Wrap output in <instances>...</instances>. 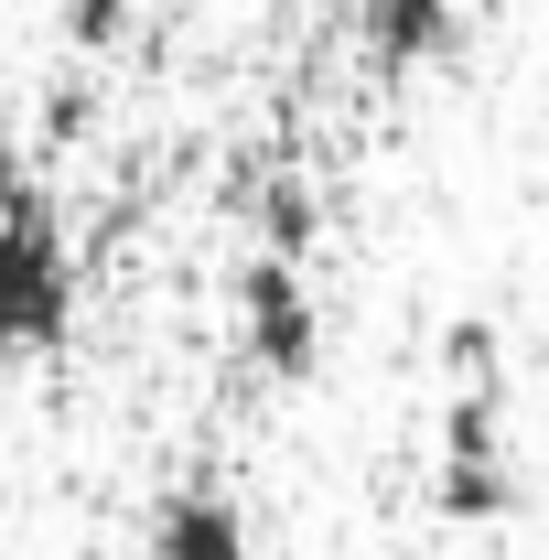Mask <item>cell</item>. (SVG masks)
Instances as JSON below:
<instances>
[{"instance_id":"cell-1","label":"cell","mask_w":549,"mask_h":560,"mask_svg":"<svg viewBox=\"0 0 549 560\" xmlns=\"http://www.w3.org/2000/svg\"><path fill=\"white\" fill-rule=\"evenodd\" d=\"M75 335V237L44 195L0 206V355H55Z\"/></svg>"},{"instance_id":"cell-2","label":"cell","mask_w":549,"mask_h":560,"mask_svg":"<svg viewBox=\"0 0 549 560\" xmlns=\"http://www.w3.org/2000/svg\"><path fill=\"white\" fill-rule=\"evenodd\" d=\"M431 506H442L453 528H506V517H517V464H506V410H495V388H453Z\"/></svg>"},{"instance_id":"cell-3","label":"cell","mask_w":549,"mask_h":560,"mask_svg":"<svg viewBox=\"0 0 549 560\" xmlns=\"http://www.w3.org/2000/svg\"><path fill=\"white\" fill-rule=\"evenodd\" d=\"M237 346H248V366H270L280 388H302V377L324 366V302H313L302 259L259 248V259L237 270Z\"/></svg>"},{"instance_id":"cell-4","label":"cell","mask_w":549,"mask_h":560,"mask_svg":"<svg viewBox=\"0 0 549 560\" xmlns=\"http://www.w3.org/2000/svg\"><path fill=\"white\" fill-rule=\"evenodd\" d=\"M140 550L151 560H259V528H248V506H237L226 486H173L162 506H151Z\"/></svg>"},{"instance_id":"cell-5","label":"cell","mask_w":549,"mask_h":560,"mask_svg":"<svg viewBox=\"0 0 549 560\" xmlns=\"http://www.w3.org/2000/svg\"><path fill=\"white\" fill-rule=\"evenodd\" d=\"M355 44H366V66H388V75L442 66L464 44V0H355Z\"/></svg>"},{"instance_id":"cell-6","label":"cell","mask_w":549,"mask_h":560,"mask_svg":"<svg viewBox=\"0 0 549 560\" xmlns=\"http://www.w3.org/2000/svg\"><path fill=\"white\" fill-rule=\"evenodd\" d=\"M248 226H259V248H280V259H313L324 206H313L302 184H259V195H248Z\"/></svg>"},{"instance_id":"cell-7","label":"cell","mask_w":549,"mask_h":560,"mask_svg":"<svg viewBox=\"0 0 549 560\" xmlns=\"http://www.w3.org/2000/svg\"><path fill=\"white\" fill-rule=\"evenodd\" d=\"M86 130H97V97H86V86H55V97H44V140H55V151H75Z\"/></svg>"},{"instance_id":"cell-8","label":"cell","mask_w":549,"mask_h":560,"mask_svg":"<svg viewBox=\"0 0 549 560\" xmlns=\"http://www.w3.org/2000/svg\"><path fill=\"white\" fill-rule=\"evenodd\" d=\"M453 388H495V335H484V324H453Z\"/></svg>"},{"instance_id":"cell-9","label":"cell","mask_w":549,"mask_h":560,"mask_svg":"<svg viewBox=\"0 0 549 560\" xmlns=\"http://www.w3.org/2000/svg\"><path fill=\"white\" fill-rule=\"evenodd\" d=\"M66 33L86 44V55H97V44H119V33H130V0H66Z\"/></svg>"},{"instance_id":"cell-10","label":"cell","mask_w":549,"mask_h":560,"mask_svg":"<svg viewBox=\"0 0 549 560\" xmlns=\"http://www.w3.org/2000/svg\"><path fill=\"white\" fill-rule=\"evenodd\" d=\"M22 195H44V184H33V162H22V140L0 130V206H22Z\"/></svg>"}]
</instances>
